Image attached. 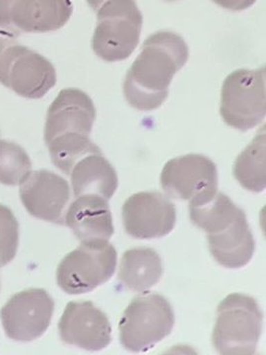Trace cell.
<instances>
[{
    "label": "cell",
    "mask_w": 266,
    "mask_h": 355,
    "mask_svg": "<svg viewBox=\"0 0 266 355\" xmlns=\"http://www.w3.org/2000/svg\"><path fill=\"white\" fill-rule=\"evenodd\" d=\"M95 120L94 103L85 92L76 88L60 91L51 103L44 125L48 151L84 148L92 144L90 135Z\"/></svg>",
    "instance_id": "3957f363"
},
{
    "label": "cell",
    "mask_w": 266,
    "mask_h": 355,
    "mask_svg": "<svg viewBox=\"0 0 266 355\" xmlns=\"http://www.w3.org/2000/svg\"><path fill=\"white\" fill-rule=\"evenodd\" d=\"M69 175L76 198L97 195L109 200L118 189V174L102 153L79 159Z\"/></svg>",
    "instance_id": "e0dca14e"
},
{
    "label": "cell",
    "mask_w": 266,
    "mask_h": 355,
    "mask_svg": "<svg viewBox=\"0 0 266 355\" xmlns=\"http://www.w3.org/2000/svg\"><path fill=\"white\" fill-rule=\"evenodd\" d=\"M20 198L32 216L64 225L70 202L69 182L48 170L30 172L20 184Z\"/></svg>",
    "instance_id": "4fadbf2b"
},
{
    "label": "cell",
    "mask_w": 266,
    "mask_h": 355,
    "mask_svg": "<svg viewBox=\"0 0 266 355\" xmlns=\"http://www.w3.org/2000/svg\"><path fill=\"white\" fill-rule=\"evenodd\" d=\"M72 12L71 0H0V31L15 37L57 31Z\"/></svg>",
    "instance_id": "9c48e42d"
},
{
    "label": "cell",
    "mask_w": 266,
    "mask_h": 355,
    "mask_svg": "<svg viewBox=\"0 0 266 355\" xmlns=\"http://www.w3.org/2000/svg\"><path fill=\"white\" fill-rule=\"evenodd\" d=\"M265 67L239 69L225 79L220 114L229 125L247 132L258 127L266 114Z\"/></svg>",
    "instance_id": "ba28073f"
},
{
    "label": "cell",
    "mask_w": 266,
    "mask_h": 355,
    "mask_svg": "<svg viewBox=\"0 0 266 355\" xmlns=\"http://www.w3.org/2000/svg\"><path fill=\"white\" fill-rule=\"evenodd\" d=\"M123 226L135 239H155L170 234L176 225L174 203L157 191H142L123 203Z\"/></svg>",
    "instance_id": "7c38bea8"
},
{
    "label": "cell",
    "mask_w": 266,
    "mask_h": 355,
    "mask_svg": "<svg viewBox=\"0 0 266 355\" xmlns=\"http://www.w3.org/2000/svg\"><path fill=\"white\" fill-rule=\"evenodd\" d=\"M217 6L233 11H241L249 8L256 0H212Z\"/></svg>",
    "instance_id": "603a6c76"
},
{
    "label": "cell",
    "mask_w": 266,
    "mask_h": 355,
    "mask_svg": "<svg viewBox=\"0 0 266 355\" xmlns=\"http://www.w3.org/2000/svg\"><path fill=\"white\" fill-rule=\"evenodd\" d=\"M166 1H175V0H166Z\"/></svg>",
    "instance_id": "d4e9b609"
},
{
    "label": "cell",
    "mask_w": 266,
    "mask_h": 355,
    "mask_svg": "<svg viewBox=\"0 0 266 355\" xmlns=\"http://www.w3.org/2000/svg\"><path fill=\"white\" fill-rule=\"evenodd\" d=\"M188 55V44L179 35L160 31L148 37L123 83L128 104L139 111L160 108L169 95L172 78Z\"/></svg>",
    "instance_id": "6da1fadb"
},
{
    "label": "cell",
    "mask_w": 266,
    "mask_h": 355,
    "mask_svg": "<svg viewBox=\"0 0 266 355\" xmlns=\"http://www.w3.org/2000/svg\"><path fill=\"white\" fill-rule=\"evenodd\" d=\"M62 342L89 352L106 349L112 342L107 315L90 301L69 302L58 323Z\"/></svg>",
    "instance_id": "5bb4252c"
},
{
    "label": "cell",
    "mask_w": 266,
    "mask_h": 355,
    "mask_svg": "<svg viewBox=\"0 0 266 355\" xmlns=\"http://www.w3.org/2000/svg\"><path fill=\"white\" fill-rule=\"evenodd\" d=\"M241 211L230 198L217 191L211 197L190 203L191 221L207 234L225 227Z\"/></svg>",
    "instance_id": "ffe728a7"
},
{
    "label": "cell",
    "mask_w": 266,
    "mask_h": 355,
    "mask_svg": "<svg viewBox=\"0 0 266 355\" xmlns=\"http://www.w3.org/2000/svg\"><path fill=\"white\" fill-rule=\"evenodd\" d=\"M86 1L88 2L89 6L97 12L98 9H99L105 2L109 1V0H86Z\"/></svg>",
    "instance_id": "cb8c5ba5"
},
{
    "label": "cell",
    "mask_w": 266,
    "mask_h": 355,
    "mask_svg": "<svg viewBox=\"0 0 266 355\" xmlns=\"http://www.w3.org/2000/svg\"></svg>",
    "instance_id": "484cf974"
},
{
    "label": "cell",
    "mask_w": 266,
    "mask_h": 355,
    "mask_svg": "<svg viewBox=\"0 0 266 355\" xmlns=\"http://www.w3.org/2000/svg\"><path fill=\"white\" fill-rule=\"evenodd\" d=\"M212 342L223 355L256 354L263 328V314L251 296L232 293L217 308Z\"/></svg>",
    "instance_id": "277c9868"
},
{
    "label": "cell",
    "mask_w": 266,
    "mask_h": 355,
    "mask_svg": "<svg viewBox=\"0 0 266 355\" xmlns=\"http://www.w3.org/2000/svg\"><path fill=\"white\" fill-rule=\"evenodd\" d=\"M55 301L44 289L32 288L15 294L0 311L6 336L16 342L41 338L50 327Z\"/></svg>",
    "instance_id": "8fae6325"
},
{
    "label": "cell",
    "mask_w": 266,
    "mask_h": 355,
    "mask_svg": "<svg viewBox=\"0 0 266 355\" xmlns=\"http://www.w3.org/2000/svg\"><path fill=\"white\" fill-rule=\"evenodd\" d=\"M265 125L236 160L234 176L242 188L254 193L265 189Z\"/></svg>",
    "instance_id": "d6986e66"
},
{
    "label": "cell",
    "mask_w": 266,
    "mask_h": 355,
    "mask_svg": "<svg viewBox=\"0 0 266 355\" xmlns=\"http://www.w3.org/2000/svg\"><path fill=\"white\" fill-rule=\"evenodd\" d=\"M116 261V248L108 240L82 242L58 265V286L71 295L94 291L113 277Z\"/></svg>",
    "instance_id": "52a82bcc"
},
{
    "label": "cell",
    "mask_w": 266,
    "mask_h": 355,
    "mask_svg": "<svg viewBox=\"0 0 266 355\" xmlns=\"http://www.w3.org/2000/svg\"><path fill=\"white\" fill-rule=\"evenodd\" d=\"M32 169L31 159L17 144L0 139V184L17 186Z\"/></svg>",
    "instance_id": "44dd1931"
},
{
    "label": "cell",
    "mask_w": 266,
    "mask_h": 355,
    "mask_svg": "<svg viewBox=\"0 0 266 355\" xmlns=\"http://www.w3.org/2000/svg\"><path fill=\"white\" fill-rule=\"evenodd\" d=\"M0 84L21 97L41 99L57 84V71L50 60L0 31Z\"/></svg>",
    "instance_id": "7a4b0ae2"
},
{
    "label": "cell",
    "mask_w": 266,
    "mask_h": 355,
    "mask_svg": "<svg viewBox=\"0 0 266 355\" xmlns=\"http://www.w3.org/2000/svg\"><path fill=\"white\" fill-rule=\"evenodd\" d=\"M160 181L168 196L190 203L200 202L218 191L215 163L202 154H188L168 161Z\"/></svg>",
    "instance_id": "30bf717a"
},
{
    "label": "cell",
    "mask_w": 266,
    "mask_h": 355,
    "mask_svg": "<svg viewBox=\"0 0 266 355\" xmlns=\"http://www.w3.org/2000/svg\"><path fill=\"white\" fill-rule=\"evenodd\" d=\"M92 49L105 62L127 60L139 46L143 18L135 0H109L97 10Z\"/></svg>",
    "instance_id": "5b68a950"
},
{
    "label": "cell",
    "mask_w": 266,
    "mask_h": 355,
    "mask_svg": "<svg viewBox=\"0 0 266 355\" xmlns=\"http://www.w3.org/2000/svg\"><path fill=\"white\" fill-rule=\"evenodd\" d=\"M19 244V224L6 205H0V266L15 258Z\"/></svg>",
    "instance_id": "7402d4cb"
},
{
    "label": "cell",
    "mask_w": 266,
    "mask_h": 355,
    "mask_svg": "<svg viewBox=\"0 0 266 355\" xmlns=\"http://www.w3.org/2000/svg\"><path fill=\"white\" fill-rule=\"evenodd\" d=\"M64 224L81 242L109 240L114 232L108 200L97 195L76 198L66 210Z\"/></svg>",
    "instance_id": "9a60e30c"
},
{
    "label": "cell",
    "mask_w": 266,
    "mask_h": 355,
    "mask_svg": "<svg viewBox=\"0 0 266 355\" xmlns=\"http://www.w3.org/2000/svg\"><path fill=\"white\" fill-rule=\"evenodd\" d=\"M162 275V259L155 250L134 248L121 257L118 279L128 291H149L160 282Z\"/></svg>",
    "instance_id": "ac0fdd59"
},
{
    "label": "cell",
    "mask_w": 266,
    "mask_h": 355,
    "mask_svg": "<svg viewBox=\"0 0 266 355\" xmlns=\"http://www.w3.org/2000/svg\"><path fill=\"white\" fill-rule=\"evenodd\" d=\"M175 314L169 301L156 293L133 299L121 317V343L132 352H146L171 334Z\"/></svg>",
    "instance_id": "8992f818"
},
{
    "label": "cell",
    "mask_w": 266,
    "mask_h": 355,
    "mask_svg": "<svg viewBox=\"0 0 266 355\" xmlns=\"http://www.w3.org/2000/svg\"><path fill=\"white\" fill-rule=\"evenodd\" d=\"M207 238L210 253L224 268H242L253 258L256 243L244 210L225 227L207 234Z\"/></svg>",
    "instance_id": "2e32d148"
}]
</instances>
